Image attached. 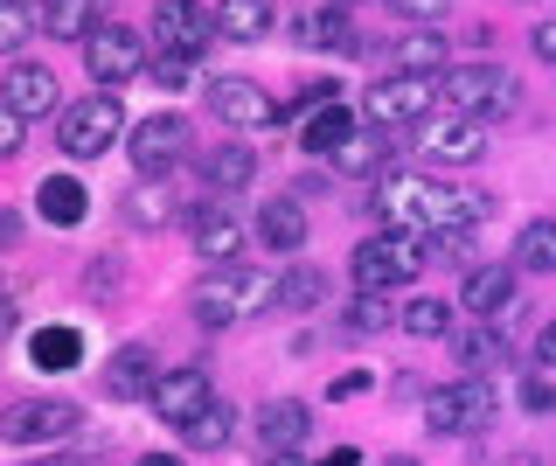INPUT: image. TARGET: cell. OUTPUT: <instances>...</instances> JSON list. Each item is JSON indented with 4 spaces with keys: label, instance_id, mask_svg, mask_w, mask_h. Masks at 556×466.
Segmentation results:
<instances>
[{
    "label": "cell",
    "instance_id": "obj_38",
    "mask_svg": "<svg viewBox=\"0 0 556 466\" xmlns=\"http://www.w3.org/2000/svg\"><path fill=\"white\" fill-rule=\"evenodd\" d=\"M147 84H161V91H188V84H195V63H188V56H161L147 71Z\"/></svg>",
    "mask_w": 556,
    "mask_h": 466
},
{
    "label": "cell",
    "instance_id": "obj_37",
    "mask_svg": "<svg viewBox=\"0 0 556 466\" xmlns=\"http://www.w3.org/2000/svg\"><path fill=\"white\" fill-rule=\"evenodd\" d=\"M382 327H390V292H362L348 306V335H382Z\"/></svg>",
    "mask_w": 556,
    "mask_h": 466
},
{
    "label": "cell",
    "instance_id": "obj_30",
    "mask_svg": "<svg viewBox=\"0 0 556 466\" xmlns=\"http://www.w3.org/2000/svg\"><path fill=\"white\" fill-rule=\"evenodd\" d=\"M396 327L417 341H439V335H452V300H404L396 306Z\"/></svg>",
    "mask_w": 556,
    "mask_h": 466
},
{
    "label": "cell",
    "instance_id": "obj_1",
    "mask_svg": "<svg viewBox=\"0 0 556 466\" xmlns=\"http://www.w3.org/2000/svg\"><path fill=\"white\" fill-rule=\"evenodd\" d=\"M376 210L390 216V230H425V237H459L480 230L494 216V196L480 188H452L431 175H382L376 181Z\"/></svg>",
    "mask_w": 556,
    "mask_h": 466
},
{
    "label": "cell",
    "instance_id": "obj_40",
    "mask_svg": "<svg viewBox=\"0 0 556 466\" xmlns=\"http://www.w3.org/2000/svg\"><path fill=\"white\" fill-rule=\"evenodd\" d=\"M521 411H556L549 376H521Z\"/></svg>",
    "mask_w": 556,
    "mask_h": 466
},
{
    "label": "cell",
    "instance_id": "obj_34",
    "mask_svg": "<svg viewBox=\"0 0 556 466\" xmlns=\"http://www.w3.org/2000/svg\"><path fill=\"white\" fill-rule=\"evenodd\" d=\"M126 216L139 223V230H161V223H174V216H181V210H174V196H167V188H132Z\"/></svg>",
    "mask_w": 556,
    "mask_h": 466
},
{
    "label": "cell",
    "instance_id": "obj_47",
    "mask_svg": "<svg viewBox=\"0 0 556 466\" xmlns=\"http://www.w3.org/2000/svg\"><path fill=\"white\" fill-rule=\"evenodd\" d=\"M265 466H313V459H300V453H278V459H265Z\"/></svg>",
    "mask_w": 556,
    "mask_h": 466
},
{
    "label": "cell",
    "instance_id": "obj_7",
    "mask_svg": "<svg viewBox=\"0 0 556 466\" xmlns=\"http://www.w3.org/2000/svg\"><path fill=\"white\" fill-rule=\"evenodd\" d=\"M439 98H445L439 77H376L369 98H362V112H369V126L396 133V126H425Z\"/></svg>",
    "mask_w": 556,
    "mask_h": 466
},
{
    "label": "cell",
    "instance_id": "obj_36",
    "mask_svg": "<svg viewBox=\"0 0 556 466\" xmlns=\"http://www.w3.org/2000/svg\"><path fill=\"white\" fill-rule=\"evenodd\" d=\"M501 355H508V349H501V335H494V327H473V335H459V362H466L473 376H486Z\"/></svg>",
    "mask_w": 556,
    "mask_h": 466
},
{
    "label": "cell",
    "instance_id": "obj_21",
    "mask_svg": "<svg viewBox=\"0 0 556 466\" xmlns=\"http://www.w3.org/2000/svg\"><path fill=\"white\" fill-rule=\"evenodd\" d=\"M98 14H104V0H49L42 8V36H56V42H91L98 36Z\"/></svg>",
    "mask_w": 556,
    "mask_h": 466
},
{
    "label": "cell",
    "instance_id": "obj_31",
    "mask_svg": "<svg viewBox=\"0 0 556 466\" xmlns=\"http://www.w3.org/2000/svg\"><path fill=\"white\" fill-rule=\"evenodd\" d=\"M202 175H208V188H223V196H230V188H243V181L257 175V161H251V147H243V140H230V147H216V153H208V167H202Z\"/></svg>",
    "mask_w": 556,
    "mask_h": 466
},
{
    "label": "cell",
    "instance_id": "obj_20",
    "mask_svg": "<svg viewBox=\"0 0 556 466\" xmlns=\"http://www.w3.org/2000/svg\"><path fill=\"white\" fill-rule=\"evenodd\" d=\"M390 71L396 77H445L452 63H445V36L439 28H417V36H404L390 49Z\"/></svg>",
    "mask_w": 556,
    "mask_h": 466
},
{
    "label": "cell",
    "instance_id": "obj_27",
    "mask_svg": "<svg viewBox=\"0 0 556 466\" xmlns=\"http://www.w3.org/2000/svg\"><path fill=\"white\" fill-rule=\"evenodd\" d=\"M382 167H390V133H355V140H348L341 153H334V175H382Z\"/></svg>",
    "mask_w": 556,
    "mask_h": 466
},
{
    "label": "cell",
    "instance_id": "obj_46",
    "mask_svg": "<svg viewBox=\"0 0 556 466\" xmlns=\"http://www.w3.org/2000/svg\"><path fill=\"white\" fill-rule=\"evenodd\" d=\"M139 466H188V459H181V453H147Z\"/></svg>",
    "mask_w": 556,
    "mask_h": 466
},
{
    "label": "cell",
    "instance_id": "obj_24",
    "mask_svg": "<svg viewBox=\"0 0 556 466\" xmlns=\"http://www.w3.org/2000/svg\"><path fill=\"white\" fill-rule=\"evenodd\" d=\"M237 251H243V223L223 216V210H195V257H208V265H230Z\"/></svg>",
    "mask_w": 556,
    "mask_h": 466
},
{
    "label": "cell",
    "instance_id": "obj_3",
    "mask_svg": "<svg viewBox=\"0 0 556 466\" xmlns=\"http://www.w3.org/2000/svg\"><path fill=\"white\" fill-rule=\"evenodd\" d=\"M425 265H431V237H425V230H390V237L355 244V286H362V292L410 286Z\"/></svg>",
    "mask_w": 556,
    "mask_h": 466
},
{
    "label": "cell",
    "instance_id": "obj_43",
    "mask_svg": "<svg viewBox=\"0 0 556 466\" xmlns=\"http://www.w3.org/2000/svg\"><path fill=\"white\" fill-rule=\"evenodd\" d=\"M362 390H369V376H362V369H348V376H334V396H341V404H348V396H362Z\"/></svg>",
    "mask_w": 556,
    "mask_h": 466
},
{
    "label": "cell",
    "instance_id": "obj_17",
    "mask_svg": "<svg viewBox=\"0 0 556 466\" xmlns=\"http://www.w3.org/2000/svg\"><path fill=\"white\" fill-rule=\"evenodd\" d=\"M459 300L473 306L480 320H508L515 314V265H473L459 286Z\"/></svg>",
    "mask_w": 556,
    "mask_h": 466
},
{
    "label": "cell",
    "instance_id": "obj_35",
    "mask_svg": "<svg viewBox=\"0 0 556 466\" xmlns=\"http://www.w3.org/2000/svg\"><path fill=\"white\" fill-rule=\"evenodd\" d=\"M35 28H42V14H35L28 0H0V49H8V56L35 36Z\"/></svg>",
    "mask_w": 556,
    "mask_h": 466
},
{
    "label": "cell",
    "instance_id": "obj_14",
    "mask_svg": "<svg viewBox=\"0 0 556 466\" xmlns=\"http://www.w3.org/2000/svg\"><path fill=\"white\" fill-rule=\"evenodd\" d=\"M161 362H153L147 341H126V349L112 355V369H104V383H112L118 404H153V390H161Z\"/></svg>",
    "mask_w": 556,
    "mask_h": 466
},
{
    "label": "cell",
    "instance_id": "obj_16",
    "mask_svg": "<svg viewBox=\"0 0 556 466\" xmlns=\"http://www.w3.org/2000/svg\"><path fill=\"white\" fill-rule=\"evenodd\" d=\"M0 98H8V112H22V118L56 112V71H42V63H22V56H14L8 77H0Z\"/></svg>",
    "mask_w": 556,
    "mask_h": 466
},
{
    "label": "cell",
    "instance_id": "obj_25",
    "mask_svg": "<svg viewBox=\"0 0 556 466\" xmlns=\"http://www.w3.org/2000/svg\"><path fill=\"white\" fill-rule=\"evenodd\" d=\"M257 237H265L271 251H300V244H306V210H300L292 196L265 202V210H257Z\"/></svg>",
    "mask_w": 556,
    "mask_h": 466
},
{
    "label": "cell",
    "instance_id": "obj_48",
    "mask_svg": "<svg viewBox=\"0 0 556 466\" xmlns=\"http://www.w3.org/2000/svg\"><path fill=\"white\" fill-rule=\"evenodd\" d=\"M35 466H84V459H63V453H56V459H35Z\"/></svg>",
    "mask_w": 556,
    "mask_h": 466
},
{
    "label": "cell",
    "instance_id": "obj_39",
    "mask_svg": "<svg viewBox=\"0 0 556 466\" xmlns=\"http://www.w3.org/2000/svg\"><path fill=\"white\" fill-rule=\"evenodd\" d=\"M404 22H417V28H445V14H452V0H390Z\"/></svg>",
    "mask_w": 556,
    "mask_h": 466
},
{
    "label": "cell",
    "instance_id": "obj_44",
    "mask_svg": "<svg viewBox=\"0 0 556 466\" xmlns=\"http://www.w3.org/2000/svg\"><path fill=\"white\" fill-rule=\"evenodd\" d=\"M535 362H543V369H556V320L543 327V341H535Z\"/></svg>",
    "mask_w": 556,
    "mask_h": 466
},
{
    "label": "cell",
    "instance_id": "obj_9",
    "mask_svg": "<svg viewBox=\"0 0 556 466\" xmlns=\"http://www.w3.org/2000/svg\"><path fill=\"white\" fill-rule=\"evenodd\" d=\"M126 153H132V167L147 181H161L174 161L188 153V118H174V112H153V118H139V126L126 133Z\"/></svg>",
    "mask_w": 556,
    "mask_h": 466
},
{
    "label": "cell",
    "instance_id": "obj_49",
    "mask_svg": "<svg viewBox=\"0 0 556 466\" xmlns=\"http://www.w3.org/2000/svg\"><path fill=\"white\" fill-rule=\"evenodd\" d=\"M390 466H417V459H390Z\"/></svg>",
    "mask_w": 556,
    "mask_h": 466
},
{
    "label": "cell",
    "instance_id": "obj_29",
    "mask_svg": "<svg viewBox=\"0 0 556 466\" xmlns=\"http://www.w3.org/2000/svg\"><path fill=\"white\" fill-rule=\"evenodd\" d=\"M515 272H556V216H535L515 237Z\"/></svg>",
    "mask_w": 556,
    "mask_h": 466
},
{
    "label": "cell",
    "instance_id": "obj_11",
    "mask_svg": "<svg viewBox=\"0 0 556 466\" xmlns=\"http://www.w3.org/2000/svg\"><path fill=\"white\" fill-rule=\"evenodd\" d=\"M417 153H425L431 167H473L486 153V126H480V118L445 112V118H431V126L417 133Z\"/></svg>",
    "mask_w": 556,
    "mask_h": 466
},
{
    "label": "cell",
    "instance_id": "obj_28",
    "mask_svg": "<svg viewBox=\"0 0 556 466\" xmlns=\"http://www.w3.org/2000/svg\"><path fill=\"white\" fill-rule=\"evenodd\" d=\"M230 431H237V411H230V404L216 396L208 411H195V418L181 425V439L195 445V453H223V445H230Z\"/></svg>",
    "mask_w": 556,
    "mask_h": 466
},
{
    "label": "cell",
    "instance_id": "obj_8",
    "mask_svg": "<svg viewBox=\"0 0 556 466\" xmlns=\"http://www.w3.org/2000/svg\"><path fill=\"white\" fill-rule=\"evenodd\" d=\"M84 71H91L104 91H118V84H132V77H147L153 63H147V49H139L132 28H118V22H104L91 42H84Z\"/></svg>",
    "mask_w": 556,
    "mask_h": 466
},
{
    "label": "cell",
    "instance_id": "obj_6",
    "mask_svg": "<svg viewBox=\"0 0 556 466\" xmlns=\"http://www.w3.org/2000/svg\"><path fill=\"white\" fill-rule=\"evenodd\" d=\"M494 411H501V396L486 376H459V383H445V390H431V411H425V425L439 431V439H473V431L494 425Z\"/></svg>",
    "mask_w": 556,
    "mask_h": 466
},
{
    "label": "cell",
    "instance_id": "obj_2",
    "mask_svg": "<svg viewBox=\"0 0 556 466\" xmlns=\"http://www.w3.org/2000/svg\"><path fill=\"white\" fill-rule=\"evenodd\" d=\"M278 286H286V272H208V279L195 286V320L202 327H237L251 314H265V306H278Z\"/></svg>",
    "mask_w": 556,
    "mask_h": 466
},
{
    "label": "cell",
    "instance_id": "obj_12",
    "mask_svg": "<svg viewBox=\"0 0 556 466\" xmlns=\"http://www.w3.org/2000/svg\"><path fill=\"white\" fill-rule=\"evenodd\" d=\"M208 112H216L230 133H257V126H271L286 105H278V98H265L251 77H216V84H208Z\"/></svg>",
    "mask_w": 556,
    "mask_h": 466
},
{
    "label": "cell",
    "instance_id": "obj_4",
    "mask_svg": "<svg viewBox=\"0 0 556 466\" xmlns=\"http://www.w3.org/2000/svg\"><path fill=\"white\" fill-rule=\"evenodd\" d=\"M118 133H132L118 91H98V98H84V105H63L56 112V147L70 153V161H98V153H112Z\"/></svg>",
    "mask_w": 556,
    "mask_h": 466
},
{
    "label": "cell",
    "instance_id": "obj_45",
    "mask_svg": "<svg viewBox=\"0 0 556 466\" xmlns=\"http://www.w3.org/2000/svg\"><path fill=\"white\" fill-rule=\"evenodd\" d=\"M320 466H362V453H355V445H334V453H327Z\"/></svg>",
    "mask_w": 556,
    "mask_h": 466
},
{
    "label": "cell",
    "instance_id": "obj_15",
    "mask_svg": "<svg viewBox=\"0 0 556 466\" xmlns=\"http://www.w3.org/2000/svg\"><path fill=\"white\" fill-rule=\"evenodd\" d=\"M216 404V390H208V369H167L161 376V390H153V418H167V425H188L195 411H208Z\"/></svg>",
    "mask_w": 556,
    "mask_h": 466
},
{
    "label": "cell",
    "instance_id": "obj_5",
    "mask_svg": "<svg viewBox=\"0 0 556 466\" xmlns=\"http://www.w3.org/2000/svg\"><path fill=\"white\" fill-rule=\"evenodd\" d=\"M439 91H445V112L480 118V126L515 105V77L501 71V63H452V71L439 77Z\"/></svg>",
    "mask_w": 556,
    "mask_h": 466
},
{
    "label": "cell",
    "instance_id": "obj_26",
    "mask_svg": "<svg viewBox=\"0 0 556 466\" xmlns=\"http://www.w3.org/2000/svg\"><path fill=\"white\" fill-rule=\"evenodd\" d=\"M216 28L230 42H265L271 36V0H223V8H216Z\"/></svg>",
    "mask_w": 556,
    "mask_h": 466
},
{
    "label": "cell",
    "instance_id": "obj_19",
    "mask_svg": "<svg viewBox=\"0 0 556 466\" xmlns=\"http://www.w3.org/2000/svg\"><path fill=\"white\" fill-rule=\"evenodd\" d=\"M35 210H42V223H56V230H77V223L91 216V196H84L77 175H49L35 188Z\"/></svg>",
    "mask_w": 556,
    "mask_h": 466
},
{
    "label": "cell",
    "instance_id": "obj_22",
    "mask_svg": "<svg viewBox=\"0 0 556 466\" xmlns=\"http://www.w3.org/2000/svg\"><path fill=\"white\" fill-rule=\"evenodd\" d=\"M348 140H355V112H348L341 98H334V105H320V112H306V133H300L306 153H327V161H334Z\"/></svg>",
    "mask_w": 556,
    "mask_h": 466
},
{
    "label": "cell",
    "instance_id": "obj_10",
    "mask_svg": "<svg viewBox=\"0 0 556 466\" xmlns=\"http://www.w3.org/2000/svg\"><path fill=\"white\" fill-rule=\"evenodd\" d=\"M153 36H161V56H188V63H195L223 28H216L208 8H195V0H161V8H153Z\"/></svg>",
    "mask_w": 556,
    "mask_h": 466
},
{
    "label": "cell",
    "instance_id": "obj_13",
    "mask_svg": "<svg viewBox=\"0 0 556 466\" xmlns=\"http://www.w3.org/2000/svg\"><path fill=\"white\" fill-rule=\"evenodd\" d=\"M77 425V404H63V396H22V404L0 418L8 431V445H42V439H63V431Z\"/></svg>",
    "mask_w": 556,
    "mask_h": 466
},
{
    "label": "cell",
    "instance_id": "obj_18",
    "mask_svg": "<svg viewBox=\"0 0 556 466\" xmlns=\"http://www.w3.org/2000/svg\"><path fill=\"white\" fill-rule=\"evenodd\" d=\"M306 431H313V411L278 396V404H265V418H257V445H265V459H278V453H300Z\"/></svg>",
    "mask_w": 556,
    "mask_h": 466
},
{
    "label": "cell",
    "instance_id": "obj_23",
    "mask_svg": "<svg viewBox=\"0 0 556 466\" xmlns=\"http://www.w3.org/2000/svg\"><path fill=\"white\" fill-rule=\"evenodd\" d=\"M28 362L49 369V376L77 369V362H84V335H77V327H35V335H28Z\"/></svg>",
    "mask_w": 556,
    "mask_h": 466
},
{
    "label": "cell",
    "instance_id": "obj_32",
    "mask_svg": "<svg viewBox=\"0 0 556 466\" xmlns=\"http://www.w3.org/2000/svg\"><path fill=\"white\" fill-rule=\"evenodd\" d=\"M300 42H306V49H355V36H348V14H341V8L306 14V22H300Z\"/></svg>",
    "mask_w": 556,
    "mask_h": 466
},
{
    "label": "cell",
    "instance_id": "obj_41",
    "mask_svg": "<svg viewBox=\"0 0 556 466\" xmlns=\"http://www.w3.org/2000/svg\"><path fill=\"white\" fill-rule=\"evenodd\" d=\"M22 126H28L22 112H0V153H22Z\"/></svg>",
    "mask_w": 556,
    "mask_h": 466
},
{
    "label": "cell",
    "instance_id": "obj_42",
    "mask_svg": "<svg viewBox=\"0 0 556 466\" xmlns=\"http://www.w3.org/2000/svg\"><path fill=\"white\" fill-rule=\"evenodd\" d=\"M529 49H535V56H543V63H556V14H549V22H535Z\"/></svg>",
    "mask_w": 556,
    "mask_h": 466
},
{
    "label": "cell",
    "instance_id": "obj_50",
    "mask_svg": "<svg viewBox=\"0 0 556 466\" xmlns=\"http://www.w3.org/2000/svg\"><path fill=\"white\" fill-rule=\"evenodd\" d=\"M28 8H35V0H28ZM42 8H49V0H42Z\"/></svg>",
    "mask_w": 556,
    "mask_h": 466
},
{
    "label": "cell",
    "instance_id": "obj_33",
    "mask_svg": "<svg viewBox=\"0 0 556 466\" xmlns=\"http://www.w3.org/2000/svg\"><path fill=\"white\" fill-rule=\"evenodd\" d=\"M320 300H327V272H313V265H292V272H286V286H278V306L306 314V306H320Z\"/></svg>",
    "mask_w": 556,
    "mask_h": 466
}]
</instances>
